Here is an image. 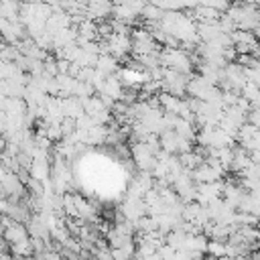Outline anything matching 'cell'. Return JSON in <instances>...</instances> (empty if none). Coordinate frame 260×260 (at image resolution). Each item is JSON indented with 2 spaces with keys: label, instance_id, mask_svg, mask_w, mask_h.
I'll return each instance as SVG.
<instances>
[{
  "label": "cell",
  "instance_id": "obj_1",
  "mask_svg": "<svg viewBox=\"0 0 260 260\" xmlns=\"http://www.w3.org/2000/svg\"><path fill=\"white\" fill-rule=\"evenodd\" d=\"M130 156H132V162H136L138 171H146V173H152L158 160L146 142H134L130 146Z\"/></svg>",
  "mask_w": 260,
  "mask_h": 260
},
{
  "label": "cell",
  "instance_id": "obj_2",
  "mask_svg": "<svg viewBox=\"0 0 260 260\" xmlns=\"http://www.w3.org/2000/svg\"><path fill=\"white\" fill-rule=\"evenodd\" d=\"M193 18L197 20V22H217L219 18H221V12L219 10H215V8H207V6H197L195 10H193Z\"/></svg>",
  "mask_w": 260,
  "mask_h": 260
},
{
  "label": "cell",
  "instance_id": "obj_3",
  "mask_svg": "<svg viewBox=\"0 0 260 260\" xmlns=\"http://www.w3.org/2000/svg\"><path fill=\"white\" fill-rule=\"evenodd\" d=\"M95 69L104 75H114V73H118V59H114L112 55H100Z\"/></svg>",
  "mask_w": 260,
  "mask_h": 260
},
{
  "label": "cell",
  "instance_id": "obj_4",
  "mask_svg": "<svg viewBox=\"0 0 260 260\" xmlns=\"http://www.w3.org/2000/svg\"><path fill=\"white\" fill-rule=\"evenodd\" d=\"M248 124H252V126H256L260 130V108H250V112H248Z\"/></svg>",
  "mask_w": 260,
  "mask_h": 260
},
{
  "label": "cell",
  "instance_id": "obj_5",
  "mask_svg": "<svg viewBox=\"0 0 260 260\" xmlns=\"http://www.w3.org/2000/svg\"><path fill=\"white\" fill-rule=\"evenodd\" d=\"M250 160L260 167V150H252V152H250Z\"/></svg>",
  "mask_w": 260,
  "mask_h": 260
}]
</instances>
